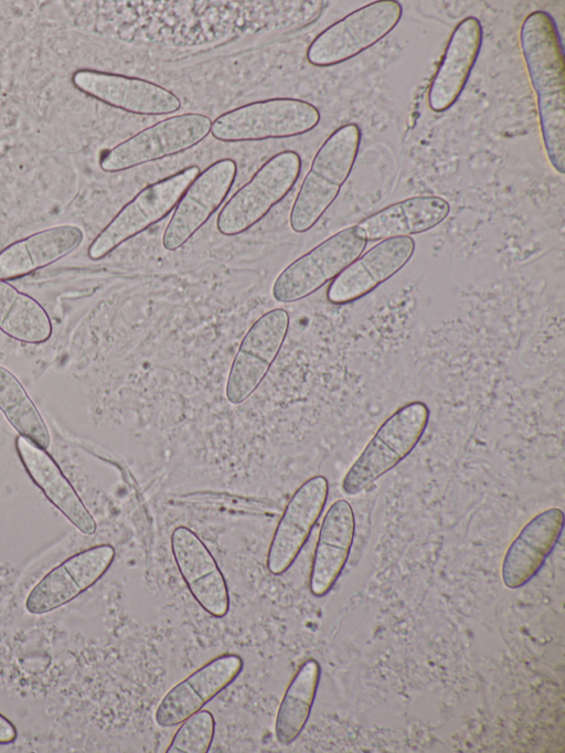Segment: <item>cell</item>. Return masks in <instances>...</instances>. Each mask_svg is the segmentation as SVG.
Returning <instances> with one entry per match:
<instances>
[{
    "instance_id": "6da1fadb",
    "label": "cell",
    "mask_w": 565,
    "mask_h": 753,
    "mask_svg": "<svg viewBox=\"0 0 565 753\" xmlns=\"http://www.w3.org/2000/svg\"><path fill=\"white\" fill-rule=\"evenodd\" d=\"M520 44L536 94L543 144L558 173L565 172V63L562 39L552 15L533 11L523 20Z\"/></svg>"
},
{
    "instance_id": "7a4b0ae2",
    "label": "cell",
    "mask_w": 565,
    "mask_h": 753,
    "mask_svg": "<svg viewBox=\"0 0 565 753\" xmlns=\"http://www.w3.org/2000/svg\"><path fill=\"white\" fill-rule=\"evenodd\" d=\"M360 142V127L350 123L335 129L319 148L290 211L294 232L313 227L337 199L352 171Z\"/></svg>"
},
{
    "instance_id": "3957f363",
    "label": "cell",
    "mask_w": 565,
    "mask_h": 753,
    "mask_svg": "<svg viewBox=\"0 0 565 753\" xmlns=\"http://www.w3.org/2000/svg\"><path fill=\"white\" fill-rule=\"evenodd\" d=\"M429 415L422 401L408 402L393 412L345 473L342 490L347 495L360 492L408 456L423 437Z\"/></svg>"
},
{
    "instance_id": "277c9868",
    "label": "cell",
    "mask_w": 565,
    "mask_h": 753,
    "mask_svg": "<svg viewBox=\"0 0 565 753\" xmlns=\"http://www.w3.org/2000/svg\"><path fill=\"white\" fill-rule=\"evenodd\" d=\"M319 121L318 108L306 100L270 98L220 115L212 123L211 134L226 142L290 138L312 130Z\"/></svg>"
},
{
    "instance_id": "5b68a950",
    "label": "cell",
    "mask_w": 565,
    "mask_h": 753,
    "mask_svg": "<svg viewBox=\"0 0 565 753\" xmlns=\"http://www.w3.org/2000/svg\"><path fill=\"white\" fill-rule=\"evenodd\" d=\"M300 172L301 158L296 151L273 156L225 203L217 215V231L234 236L249 230L289 193Z\"/></svg>"
},
{
    "instance_id": "8992f818",
    "label": "cell",
    "mask_w": 565,
    "mask_h": 753,
    "mask_svg": "<svg viewBox=\"0 0 565 753\" xmlns=\"http://www.w3.org/2000/svg\"><path fill=\"white\" fill-rule=\"evenodd\" d=\"M199 173L198 166H190L143 188L93 240L87 251L88 257L92 261L104 258L167 216Z\"/></svg>"
},
{
    "instance_id": "52a82bcc",
    "label": "cell",
    "mask_w": 565,
    "mask_h": 753,
    "mask_svg": "<svg viewBox=\"0 0 565 753\" xmlns=\"http://www.w3.org/2000/svg\"><path fill=\"white\" fill-rule=\"evenodd\" d=\"M364 232L345 227L290 263L275 279V300L291 304L316 293L353 263L366 246Z\"/></svg>"
},
{
    "instance_id": "ba28073f",
    "label": "cell",
    "mask_w": 565,
    "mask_h": 753,
    "mask_svg": "<svg viewBox=\"0 0 565 753\" xmlns=\"http://www.w3.org/2000/svg\"><path fill=\"white\" fill-rule=\"evenodd\" d=\"M395 0L374 1L349 13L319 33L307 49V61L318 67L345 62L376 44L399 22Z\"/></svg>"
},
{
    "instance_id": "9c48e42d",
    "label": "cell",
    "mask_w": 565,
    "mask_h": 753,
    "mask_svg": "<svg viewBox=\"0 0 565 753\" xmlns=\"http://www.w3.org/2000/svg\"><path fill=\"white\" fill-rule=\"evenodd\" d=\"M203 114L186 113L163 119L106 151L99 162L105 172H119L188 150L211 131Z\"/></svg>"
},
{
    "instance_id": "30bf717a",
    "label": "cell",
    "mask_w": 565,
    "mask_h": 753,
    "mask_svg": "<svg viewBox=\"0 0 565 753\" xmlns=\"http://www.w3.org/2000/svg\"><path fill=\"white\" fill-rule=\"evenodd\" d=\"M289 328V314L275 308L262 315L244 336L233 359L225 396L231 404L246 401L265 379Z\"/></svg>"
},
{
    "instance_id": "8fae6325",
    "label": "cell",
    "mask_w": 565,
    "mask_h": 753,
    "mask_svg": "<svg viewBox=\"0 0 565 753\" xmlns=\"http://www.w3.org/2000/svg\"><path fill=\"white\" fill-rule=\"evenodd\" d=\"M113 545H93L65 559L50 570L30 591L24 602L32 615H43L64 606L92 587L115 559Z\"/></svg>"
},
{
    "instance_id": "7c38bea8",
    "label": "cell",
    "mask_w": 565,
    "mask_h": 753,
    "mask_svg": "<svg viewBox=\"0 0 565 753\" xmlns=\"http://www.w3.org/2000/svg\"><path fill=\"white\" fill-rule=\"evenodd\" d=\"M233 159L217 160L205 168L186 189L170 219L162 245L177 251L212 216L227 197L236 178Z\"/></svg>"
},
{
    "instance_id": "4fadbf2b",
    "label": "cell",
    "mask_w": 565,
    "mask_h": 753,
    "mask_svg": "<svg viewBox=\"0 0 565 753\" xmlns=\"http://www.w3.org/2000/svg\"><path fill=\"white\" fill-rule=\"evenodd\" d=\"M328 492L327 478L317 475L292 494L268 549L266 564L271 574L285 573L295 562L326 506Z\"/></svg>"
},
{
    "instance_id": "5bb4252c",
    "label": "cell",
    "mask_w": 565,
    "mask_h": 753,
    "mask_svg": "<svg viewBox=\"0 0 565 753\" xmlns=\"http://www.w3.org/2000/svg\"><path fill=\"white\" fill-rule=\"evenodd\" d=\"M72 83L79 92L132 114L167 115L181 107L172 92L138 77L82 68L73 73Z\"/></svg>"
},
{
    "instance_id": "9a60e30c",
    "label": "cell",
    "mask_w": 565,
    "mask_h": 753,
    "mask_svg": "<svg viewBox=\"0 0 565 753\" xmlns=\"http://www.w3.org/2000/svg\"><path fill=\"white\" fill-rule=\"evenodd\" d=\"M414 252L415 241L411 236L382 240L331 280L328 301L343 305L361 299L397 274Z\"/></svg>"
},
{
    "instance_id": "2e32d148",
    "label": "cell",
    "mask_w": 565,
    "mask_h": 753,
    "mask_svg": "<svg viewBox=\"0 0 565 753\" xmlns=\"http://www.w3.org/2000/svg\"><path fill=\"white\" fill-rule=\"evenodd\" d=\"M243 659L236 654H223L171 688L154 712L156 723L170 728L182 723L201 710L242 672Z\"/></svg>"
},
{
    "instance_id": "e0dca14e",
    "label": "cell",
    "mask_w": 565,
    "mask_h": 753,
    "mask_svg": "<svg viewBox=\"0 0 565 753\" xmlns=\"http://www.w3.org/2000/svg\"><path fill=\"white\" fill-rule=\"evenodd\" d=\"M170 542L175 564L194 600L212 616H225L230 607L228 590L210 550L184 526L173 530Z\"/></svg>"
},
{
    "instance_id": "ac0fdd59",
    "label": "cell",
    "mask_w": 565,
    "mask_h": 753,
    "mask_svg": "<svg viewBox=\"0 0 565 753\" xmlns=\"http://www.w3.org/2000/svg\"><path fill=\"white\" fill-rule=\"evenodd\" d=\"M18 457L32 482L82 533L94 534L97 524L54 457L24 436H17Z\"/></svg>"
},
{
    "instance_id": "d6986e66",
    "label": "cell",
    "mask_w": 565,
    "mask_h": 753,
    "mask_svg": "<svg viewBox=\"0 0 565 753\" xmlns=\"http://www.w3.org/2000/svg\"><path fill=\"white\" fill-rule=\"evenodd\" d=\"M564 526V513L552 507L531 518L510 543L501 564V577L509 588H519L541 570L556 545Z\"/></svg>"
},
{
    "instance_id": "ffe728a7",
    "label": "cell",
    "mask_w": 565,
    "mask_h": 753,
    "mask_svg": "<svg viewBox=\"0 0 565 753\" xmlns=\"http://www.w3.org/2000/svg\"><path fill=\"white\" fill-rule=\"evenodd\" d=\"M482 38V25L475 17H467L456 25L428 88L433 112H446L459 98L478 59Z\"/></svg>"
},
{
    "instance_id": "44dd1931",
    "label": "cell",
    "mask_w": 565,
    "mask_h": 753,
    "mask_svg": "<svg viewBox=\"0 0 565 753\" xmlns=\"http://www.w3.org/2000/svg\"><path fill=\"white\" fill-rule=\"evenodd\" d=\"M75 224L51 226L0 250V279L12 280L45 268L73 253L84 241Z\"/></svg>"
},
{
    "instance_id": "7402d4cb",
    "label": "cell",
    "mask_w": 565,
    "mask_h": 753,
    "mask_svg": "<svg viewBox=\"0 0 565 753\" xmlns=\"http://www.w3.org/2000/svg\"><path fill=\"white\" fill-rule=\"evenodd\" d=\"M355 520L344 499L335 500L327 510L315 549L309 587L312 595H327L342 573L352 548Z\"/></svg>"
},
{
    "instance_id": "603a6c76",
    "label": "cell",
    "mask_w": 565,
    "mask_h": 753,
    "mask_svg": "<svg viewBox=\"0 0 565 753\" xmlns=\"http://www.w3.org/2000/svg\"><path fill=\"white\" fill-rule=\"evenodd\" d=\"M449 203L437 195L407 198L385 206L360 221L366 241L409 236L427 232L446 220Z\"/></svg>"
},
{
    "instance_id": "cb8c5ba5",
    "label": "cell",
    "mask_w": 565,
    "mask_h": 753,
    "mask_svg": "<svg viewBox=\"0 0 565 753\" xmlns=\"http://www.w3.org/2000/svg\"><path fill=\"white\" fill-rule=\"evenodd\" d=\"M0 331L23 343L41 344L51 338L53 326L35 298L0 279Z\"/></svg>"
},
{
    "instance_id": "d4e9b609",
    "label": "cell",
    "mask_w": 565,
    "mask_h": 753,
    "mask_svg": "<svg viewBox=\"0 0 565 753\" xmlns=\"http://www.w3.org/2000/svg\"><path fill=\"white\" fill-rule=\"evenodd\" d=\"M320 674L319 662L310 658L300 665L290 680L275 721V736L280 744L292 743L305 728L315 702Z\"/></svg>"
},
{
    "instance_id": "484cf974",
    "label": "cell",
    "mask_w": 565,
    "mask_h": 753,
    "mask_svg": "<svg viewBox=\"0 0 565 753\" xmlns=\"http://www.w3.org/2000/svg\"><path fill=\"white\" fill-rule=\"evenodd\" d=\"M0 411L19 435L47 449L51 438L44 418L22 383L2 365H0Z\"/></svg>"
},
{
    "instance_id": "4316f807",
    "label": "cell",
    "mask_w": 565,
    "mask_h": 753,
    "mask_svg": "<svg viewBox=\"0 0 565 753\" xmlns=\"http://www.w3.org/2000/svg\"><path fill=\"white\" fill-rule=\"evenodd\" d=\"M215 720L209 710L186 718L174 733L167 753H206L213 742Z\"/></svg>"
},
{
    "instance_id": "83f0119b",
    "label": "cell",
    "mask_w": 565,
    "mask_h": 753,
    "mask_svg": "<svg viewBox=\"0 0 565 753\" xmlns=\"http://www.w3.org/2000/svg\"><path fill=\"white\" fill-rule=\"evenodd\" d=\"M18 731L15 725L0 712V744H9L15 741Z\"/></svg>"
}]
</instances>
